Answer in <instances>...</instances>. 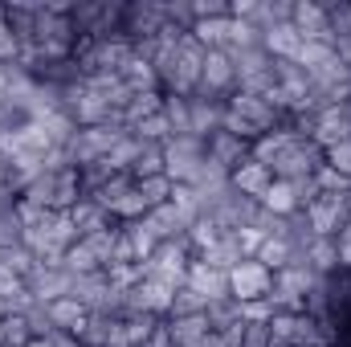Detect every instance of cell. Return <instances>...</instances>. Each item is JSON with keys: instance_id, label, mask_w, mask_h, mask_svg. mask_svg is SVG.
Returning a JSON list of instances; mask_svg holds the SVG:
<instances>
[{"instance_id": "603a6c76", "label": "cell", "mask_w": 351, "mask_h": 347, "mask_svg": "<svg viewBox=\"0 0 351 347\" xmlns=\"http://www.w3.org/2000/svg\"><path fill=\"white\" fill-rule=\"evenodd\" d=\"M200 258L208 261V265H217V270H233L237 261H245V254H241V246H237V233H225L208 254H200Z\"/></svg>"}, {"instance_id": "ffe728a7", "label": "cell", "mask_w": 351, "mask_h": 347, "mask_svg": "<svg viewBox=\"0 0 351 347\" xmlns=\"http://www.w3.org/2000/svg\"><path fill=\"white\" fill-rule=\"evenodd\" d=\"M306 261H311V270L315 274H339L343 270V261H339V246H335V237H315L311 241V250H306Z\"/></svg>"}, {"instance_id": "ac0fdd59", "label": "cell", "mask_w": 351, "mask_h": 347, "mask_svg": "<svg viewBox=\"0 0 351 347\" xmlns=\"http://www.w3.org/2000/svg\"><path fill=\"white\" fill-rule=\"evenodd\" d=\"M258 204H262L265 213H274V217H294V213H302L290 180H274V184L262 192V200H258Z\"/></svg>"}, {"instance_id": "ee69618b", "label": "cell", "mask_w": 351, "mask_h": 347, "mask_svg": "<svg viewBox=\"0 0 351 347\" xmlns=\"http://www.w3.org/2000/svg\"><path fill=\"white\" fill-rule=\"evenodd\" d=\"M4 315H8V311H4V298H0V319H4Z\"/></svg>"}, {"instance_id": "f546056e", "label": "cell", "mask_w": 351, "mask_h": 347, "mask_svg": "<svg viewBox=\"0 0 351 347\" xmlns=\"http://www.w3.org/2000/svg\"><path fill=\"white\" fill-rule=\"evenodd\" d=\"M131 135H135L139 143H168V139H172V127H168V119H164V110H160V115H152V119L135 123V127H131Z\"/></svg>"}, {"instance_id": "74e56055", "label": "cell", "mask_w": 351, "mask_h": 347, "mask_svg": "<svg viewBox=\"0 0 351 347\" xmlns=\"http://www.w3.org/2000/svg\"><path fill=\"white\" fill-rule=\"evenodd\" d=\"M262 233H258V229H237V246H241V254H245V258H254V254H258V250H262Z\"/></svg>"}, {"instance_id": "52a82bcc", "label": "cell", "mask_w": 351, "mask_h": 347, "mask_svg": "<svg viewBox=\"0 0 351 347\" xmlns=\"http://www.w3.org/2000/svg\"><path fill=\"white\" fill-rule=\"evenodd\" d=\"M225 110L229 102H217V98H200V94H188V131L196 139H208L225 127Z\"/></svg>"}, {"instance_id": "b9f144b4", "label": "cell", "mask_w": 351, "mask_h": 347, "mask_svg": "<svg viewBox=\"0 0 351 347\" xmlns=\"http://www.w3.org/2000/svg\"><path fill=\"white\" fill-rule=\"evenodd\" d=\"M29 347H58V339L49 335V339H29Z\"/></svg>"}, {"instance_id": "7402d4cb", "label": "cell", "mask_w": 351, "mask_h": 347, "mask_svg": "<svg viewBox=\"0 0 351 347\" xmlns=\"http://www.w3.org/2000/svg\"><path fill=\"white\" fill-rule=\"evenodd\" d=\"M131 188H135V176H131V172H114V176H106V184H102V188H98L90 200H98L106 213H114V204H119V200H123Z\"/></svg>"}, {"instance_id": "44dd1931", "label": "cell", "mask_w": 351, "mask_h": 347, "mask_svg": "<svg viewBox=\"0 0 351 347\" xmlns=\"http://www.w3.org/2000/svg\"><path fill=\"white\" fill-rule=\"evenodd\" d=\"M119 78L131 86V94H152V90H160V74H156L147 62H139V58H131Z\"/></svg>"}, {"instance_id": "7bdbcfd3", "label": "cell", "mask_w": 351, "mask_h": 347, "mask_svg": "<svg viewBox=\"0 0 351 347\" xmlns=\"http://www.w3.org/2000/svg\"><path fill=\"white\" fill-rule=\"evenodd\" d=\"M339 110H343V115H348V119H351V94H348V98H343V102H339Z\"/></svg>"}, {"instance_id": "9c48e42d", "label": "cell", "mask_w": 351, "mask_h": 347, "mask_svg": "<svg viewBox=\"0 0 351 347\" xmlns=\"http://www.w3.org/2000/svg\"><path fill=\"white\" fill-rule=\"evenodd\" d=\"M188 286L196 294H204L208 302L229 298V270H217V265H208L204 258H192L188 261Z\"/></svg>"}, {"instance_id": "277c9868", "label": "cell", "mask_w": 351, "mask_h": 347, "mask_svg": "<svg viewBox=\"0 0 351 347\" xmlns=\"http://www.w3.org/2000/svg\"><path fill=\"white\" fill-rule=\"evenodd\" d=\"M269 290H274V274L265 270L262 261L245 258L229 270V298H237V302H258V298H269Z\"/></svg>"}, {"instance_id": "d6986e66", "label": "cell", "mask_w": 351, "mask_h": 347, "mask_svg": "<svg viewBox=\"0 0 351 347\" xmlns=\"http://www.w3.org/2000/svg\"><path fill=\"white\" fill-rule=\"evenodd\" d=\"M192 37H196L204 49H225V45H229V37H233V16L196 21V25H192Z\"/></svg>"}, {"instance_id": "f35d334b", "label": "cell", "mask_w": 351, "mask_h": 347, "mask_svg": "<svg viewBox=\"0 0 351 347\" xmlns=\"http://www.w3.org/2000/svg\"><path fill=\"white\" fill-rule=\"evenodd\" d=\"M21 286H25V278H16V274L0 261V298H8V294H12V290H21Z\"/></svg>"}, {"instance_id": "8992f818", "label": "cell", "mask_w": 351, "mask_h": 347, "mask_svg": "<svg viewBox=\"0 0 351 347\" xmlns=\"http://www.w3.org/2000/svg\"><path fill=\"white\" fill-rule=\"evenodd\" d=\"M290 25L302 33V41H319V45H331L335 49V33H331V21H327V8L319 0H294Z\"/></svg>"}, {"instance_id": "836d02e7", "label": "cell", "mask_w": 351, "mask_h": 347, "mask_svg": "<svg viewBox=\"0 0 351 347\" xmlns=\"http://www.w3.org/2000/svg\"><path fill=\"white\" fill-rule=\"evenodd\" d=\"M213 16H229V0H192V25Z\"/></svg>"}, {"instance_id": "7a4b0ae2", "label": "cell", "mask_w": 351, "mask_h": 347, "mask_svg": "<svg viewBox=\"0 0 351 347\" xmlns=\"http://www.w3.org/2000/svg\"><path fill=\"white\" fill-rule=\"evenodd\" d=\"M323 160H327V156H323V147H319L315 139L298 135V139H294L278 160H274V168H269V172H274V180H290V184H294V180H311V176L323 168Z\"/></svg>"}, {"instance_id": "6da1fadb", "label": "cell", "mask_w": 351, "mask_h": 347, "mask_svg": "<svg viewBox=\"0 0 351 347\" xmlns=\"http://www.w3.org/2000/svg\"><path fill=\"white\" fill-rule=\"evenodd\" d=\"M204 160H208V143L196 135H172L164 143V176L172 184H192Z\"/></svg>"}, {"instance_id": "30bf717a", "label": "cell", "mask_w": 351, "mask_h": 347, "mask_svg": "<svg viewBox=\"0 0 351 347\" xmlns=\"http://www.w3.org/2000/svg\"><path fill=\"white\" fill-rule=\"evenodd\" d=\"M204 143H208V160H213V164H221L229 176L250 160V143H245V139H237V135H229V131H217V135H208Z\"/></svg>"}, {"instance_id": "7c38bea8", "label": "cell", "mask_w": 351, "mask_h": 347, "mask_svg": "<svg viewBox=\"0 0 351 347\" xmlns=\"http://www.w3.org/2000/svg\"><path fill=\"white\" fill-rule=\"evenodd\" d=\"M45 311H49V323H53V331H66V335H74L78 339V331L86 327L90 311L78 302V298H53V302H45Z\"/></svg>"}, {"instance_id": "5b68a950", "label": "cell", "mask_w": 351, "mask_h": 347, "mask_svg": "<svg viewBox=\"0 0 351 347\" xmlns=\"http://www.w3.org/2000/svg\"><path fill=\"white\" fill-rule=\"evenodd\" d=\"M164 29V8L160 0H135L123 8V37L127 41H143V37H160Z\"/></svg>"}, {"instance_id": "ab89813d", "label": "cell", "mask_w": 351, "mask_h": 347, "mask_svg": "<svg viewBox=\"0 0 351 347\" xmlns=\"http://www.w3.org/2000/svg\"><path fill=\"white\" fill-rule=\"evenodd\" d=\"M143 347H176V344H172V335H168V323H160V327L152 331V339H147Z\"/></svg>"}, {"instance_id": "4dcf8cb0", "label": "cell", "mask_w": 351, "mask_h": 347, "mask_svg": "<svg viewBox=\"0 0 351 347\" xmlns=\"http://www.w3.org/2000/svg\"><path fill=\"white\" fill-rule=\"evenodd\" d=\"M114 237H119V225H110V229H98V233L82 237V246H86L90 254L98 258V265H102V270H106V265H110V258H114Z\"/></svg>"}, {"instance_id": "4316f807", "label": "cell", "mask_w": 351, "mask_h": 347, "mask_svg": "<svg viewBox=\"0 0 351 347\" xmlns=\"http://www.w3.org/2000/svg\"><path fill=\"white\" fill-rule=\"evenodd\" d=\"M204 311H208V298H204V294H196V290H192V286L184 282V286H180V290L172 294V311H168V319H184V315H204Z\"/></svg>"}, {"instance_id": "3957f363", "label": "cell", "mask_w": 351, "mask_h": 347, "mask_svg": "<svg viewBox=\"0 0 351 347\" xmlns=\"http://www.w3.org/2000/svg\"><path fill=\"white\" fill-rule=\"evenodd\" d=\"M237 90V70H233V58L225 49H204V70H200V86L192 94L200 98H217V102H229V94Z\"/></svg>"}, {"instance_id": "83f0119b", "label": "cell", "mask_w": 351, "mask_h": 347, "mask_svg": "<svg viewBox=\"0 0 351 347\" xmlns=\"http://www.w3.org/2000/svg\"><path fill=\"white\" fill-rule=\"evenodd\" d=\"M135 180H152V176H164V143H143L139 160L131 164Z\"/></svg>"}, {"instance_id": "4fadbf2b", "label": "cell", "mask_w": 351, "mask_h": 347, "mask_svg": "<svg viewBox=\"0 0 351 347\" xmlns=\"http://www.w3.org/2000/svg\"><path fill=\"white\" fill-rule=\"evenodd\" d=\"M302 33L286 21V25H274L269 33H265V53L274 58V62H298V53H302Z\"/></svg>"}, {"instance_id": "e575fe53", "label": "cell", "mask_w": 351, "mask_h": 347, "mask_svg": "<svg viewBox=\"0 0 351 347\" xmlns=\"http://www.w3.org/2000/svg\"><path fill=\"white\" fill-rule=\"evenodd\" d=\"M16 58H21V41L12 37L8 21L0 16V66H8V62H16Z\"/></svg>"}, {"instance_id": "e0dca14e", "label": "cell", "mask_w": 351, "mask_h": 347, "mask_svg": "<svg viewBox=\"0 0 351 347\" xmlns=\"http://www.w3.org/2000/svg\"><path fill=\"white\" fill-rule=\"evenodd\" d=\"M147 225L156 229V237H160V241H176V237H184V233H188V217L176 208L172 200H168V204H160V208H152V213H147Z\"/></svg>"}, {"instance_id": "cb8c5ba5", "label": "cell", "mask_w": 351, "mask_h": 347, "mask_svg": "<svg viewBox=\"0 0 351 347\" xmlns=\"http://www.w3.org/2000/svg\"><path fill=\"white\" fill-rule=\"evenodd\" d=\"M204 319H208V327H213V331H225V327H233V323H245V319H241V302H237V298H217V302H208Z\"/></svg>"}, {"instance_id": "d6a6232c", "label": "cell", "mask_w": 351, "mask_h": 347, "mask_svg": "<svg viewBox=\"0 0 351 347\" xmlns=\"http://www.w3.org/2000/svg\"><path fill=\"white\" fill-rule=\"evenodd\" d=\"M164 119H168L172 135H192V131H188V98L164 94Z\"/></svg>"}, {"instance_id": "9a60e30c", "label": "cell", "mask_w": 351, "mask_h": 347, "mask_svg": "<svg viewBox=\"0 0 351 347\" xmlns=\"http://www.w3.org/2000/svg\"><path fill=\"white\" fill-rule=\"evenodd\" d=\"M229 184H233L241 196H250V200H262V192L274 184V172H269L265 164H258V160H245L237 172L229 176Z\"/></svg>"}, {"instance_id": "d4e9b609", "label": "cell", "mask_w": 351, "mask_h": 347, "mask_svg": "<svg viewBox=\"0 0 351 347\" xmlns=\"http://www.w3.org/2000/svg\"><path fill=\"white\" fill-rule=\"evenodd\" d=\"M290 254H294V250H290V241H286V237H265L262 250L254 254V261H262L269 274H278L282 265H290Z\"/></svg>"}, {"instance_id": "d590c367", "label": "cell", "mask_w": 351, "mask_h": 347, "mask_svg": "<svg viewBox=\"0 0 351 347\" xmlns=\"http://www.w3.org/2000/svg\"><path fill=\"white\" fill-rule=\"evenodd\" d=\"M327 156V168H335L339 176H348L351 180V139L348 143H339V147H331V152H323Z\"/></svg>"}, {"instance_id": "60d3db41", "label": "cell", "mask_w": 351, "mask_h": 347, "mask_svg": "<svg viewBox=\"0 0 351 347\" xmlns=\"http://www.w3.org/2000/svg\"><path fill=\"white\" fill-rule=\"evenodd\" d=\"M8 94V66H0V98Z\"/></svg>"}, {"instance_id": "2e32d148", "label": "cell", "mask_w": 351, "mask_h": 347, "mask_svg": "<svg viewBox=\"0 0 351 347\" xmlns=\"http://www.w3.org/2000/svg\"><path fill=\"white\" fill-rule=\"evenodd\" d=\"M164 323H168V335L176 347H204V339L213 335L204 315H184V319H164Z\"/></svg>"}, {"instance_id": "f1b7e54d", "label": "cell", "mask_w": 351, "mask_h": 347, "mask_svg": "<svg viewBox=\"0 0 351 347\" xmlns=\"http://www.w3.org/2000/svg\"><path fill=\"white\" fill-rule=\"evenodd\" d=\"M135 188H139V196H143V204H147V213L172 200V180H168V176H152V180H135Z\"/></svg>"}, {"instance_id": "8fae6325", "label": "cell", "mask_w": 351, "mask_h": 347, "mask_svg": "<svg viewBox=\"0 0 351 347\" xmlns=\"http://www.w3.org/2000/svg\"><path fill=\"white\" fill-rule=\"evenodd\" d=\"M311 139H315L323 152H331V147L348 143V139H351V119L343 115V110H339V106L323 110V115L315 119V131H311Z\"/></svg>"}, {"instance_id": "5bb4252c", "label": "cell", "mask_w": 351, "mask_h": 347, "mask_svg": "<svg viewBox=\"0 0 351 347\" xmlns=\"http://www.w3.org/2000/svg\"><path fill=\"white\" fill-rule=\"evenodd\" d=\"M70 221H74V229H78V241L82 237H90V233H98V229H110V225H119L98 200H90V196H82L74 208H70Z\"/></svg>"}, {"instance_id": "8d00e7d4", "label": "cell", "mask_w": 351, "mask_h": 347, "mask_svg": "<svg viewBox=\"0 0 351 347\" xmlns=\"http://www.w3.org/2000/svg\"><path fill=\"white\" fill-rule=\"evenodd\" d=\"M241 347H269V327H265V323H245Z\"/></svg>"}, {"instance_id": "ba28073f", "label": "cell", "mask_w": 351, "mask_h": 347, "mask_svg": "<svg viewBox=\"0 0 351 347\" xmlns=\"http://www.w3.org/2000/svg\"><path fill=\"white\" fill-rule=\"evenodd\" d=\"M70 282H74V274H70V270H62V265H41V261H37V270L25 278V286L33 290V298H37V302L66 298V294H70Z\"/></svg>"}, {"instance_id": "1f68e13d", "label": "cell", "mask_w": 351, "mask_h": 347, "mask_svg": "<svg viewBox=\"0 0 351 347\" xmlns=\"http://www.w3.org/2000/svg\"><path fill=\"white\" fill-rule=\"evenodd\" d=\"M62 270H70V274L78 278V274H94V270H102V265H98V258L90 254L82 241H74V246L62 254Z\"/></svg>"}, {"instance_id": "484cf974", "label": "cell", "mask_w": 351, "mask_h": 347, "mask_svg": "<svg viewBox=\"0 0 351 347\" xmlns=\"http://www.w3.org/2000/svg\"><path fill=\"white\" fill-rule=\"evenodd\" d=\"M164 110V90H152V94H135L131 102H127V123L135 127V123H143V119H152V115H160Z\"/></svg>"}]
</instances>
